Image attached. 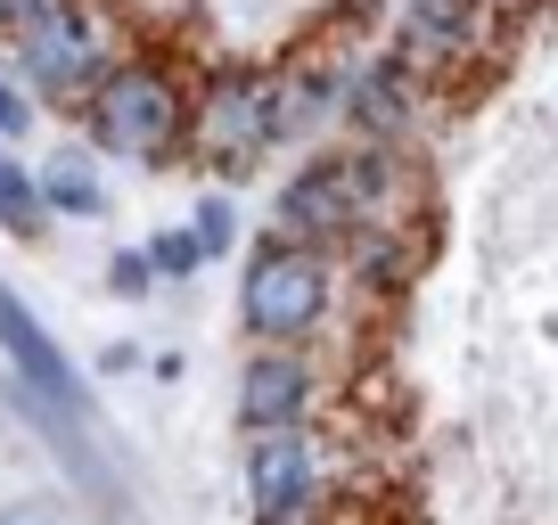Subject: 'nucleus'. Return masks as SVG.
<instances>
[{
	"mask_svg": "<svg viewBox=\"0 0 558 525\" xmlns=\"http://www.w3.org/2000/svg\"><path fill=\"white\" fill-rule=\"evenodd\" d=\"M116 58H123V25L107 0H50V9L9 25V74L25 83V99L83 107V90Z\"/></svg>",
	"mask_w": 558,
	"mask_h": 525,
	"instance_id": "nucleus-1",
	"label": "nucleus"
},
{
	"mask_svg": "<svg viewBox=\"0 0 558 525\" xmlns=\"http://www.w3.org/2000/svg\"><path fill=\"white\" fill-rule=\"evenodd\" d=\"M386 190H395V164L386 148H329L313 157L304 173H288V190L271 197V239H296V246H345L362 239L369 222L386 213Z\"/></svg>",
	"mask_w": 558,
	"mask_h": 525,
	"instance_id": "nucleus-2",
	"label": "nucleus"
},
{
	"mask_svg": "<svg viewBox=\"0 0 558 525\" xmlns=\"http://www.w3.org/2000/svg\"><path fill=\"white\" fill-rule=\"evenodd\" d=\"M181 123H190V90H181V74H165L157 58H116V66L83 90V132H90L99 157L157 164V157L181 148Z\"/></svg>",
	"mask_w": 558,
	"mask_h": 525,
	"instance_id": "nucleus-3",
	"label": "nucleus"
},
{
	"mask_svg": "<svg viewBox=\"0 0 558 525\" xmlns=\"http://www.w3.org/2000/svg\"><path fill=\"white\" fill-rule=\"evenodd\" d=\"M239 320L255 345H304L329 320V255L296 239H263L239 280Z\"/></svg>",
	"mask_w": 558,
	"mask_h": 525,
	"instance_id": "nucleus-4",
	"label": "nucleus"
},
{
	"mask_svg": "<svg viewBox=\"0 0 558 525\" xmlns=\"http://www.w3.org/2000/svg\"><path fill=\"white\" fill-rule=\"evenodd\" d=\"M181 148H197L214 173H246L263 148H279V74H214L181 123Z\"/></svg>",
	"mask_w": 558,
	"mask_h": 525,
	"instance_id": "nucleus-5",
	"label": "nucleus"
},
{
	"mask_svg": "<svg viewBox=\"0 0 558 525\" xmlns=\"http://www.w3.org/2000/svg\"><path fill=\"white\" fill-rule=\"evenodd\" d=\"M320 509V443L313 427L246 436V517L255 525H313Z\"/></svg>",
	"mask_w": 558,
	"mask_h": 525,
	"instance_id": "nucleus-6",
	"label": "nucleus"
},
{
	"mask_svg": "<svg viewBox=\"0 0 558 525\" xmlns=\"http://www.w3.org/2000/svg\"><path fill=\"white\" fill-rule=\"evenodd\" d=\"M0 353H9V369H17V394H34L41 411H58V419H74V427L90 419L83 369L58 353V337L34 320V304H25L17 288H0Z\"/></svg>",
	"mask_w": 558,
	"mask_h": 525,
	"instance_id": "nucleus-7",
	"label": "nucleus"
},
{
	"mask_svg": "<svg viewBox=\"0 0 558 525\" xmlns=\"http://www.w3.org/2000/svg\"><path fill=\"white\" fill-rule=\"evenodd\" d=\"M313 362L304 345H255L239 362V427L246 436H271V427H313Z\"/></svg>",
	"mask_w": 558,
	"mask_h": 525,
	"instance_id": "nucleus-8",
	"label": "nucleus"
},
{
	"mask_svg": "<svg viewBox=\"0 0 558 525\" xmlns=\"http://www.w3.org/2000/svg\"><path fill=\"white\" fill-rule=\"evenodd\" d=\"M476 17H485V0H402V25H395V66L402 74H444L476 50Z\"/></svg>",
	"mask_w": 558,
	"mask_h": 525,
	"instance_id": "nucleus-9",
	"label": "nucleus"
},
{
	"mask_svg": "<svg viewBox=\"0 0 558 525\" xmlns=\"http://www.w3.org/2000/svg\"><path fill=\"white\" fill-rule=\"evenodd\" d=\"M337 115H345V132H362L369 148H395L402 132H411V115H418V74H402L395 58H369V66L345 74Z\"/></svg>",
	"mask_w": 558,
	"mask_h": 525,
	"instance_id": "nucleus-10",
	"label": "nucleus"
},
{
	"mask_svg": "<svg viewBox=\"0 0 558 525\" xmlns=\"http://www.w3.org/2000/svg\"><path fill=\"white\" fill-rule=\"evenodd\" d=\"M41 213H74V222H99L107 213V173H99V148H50L34 173Z\"/></svg>",
	"mask_w": 558,
	"mask_h": 525,
	"instance_id": "nucleus-11",
	"label": "nucleus"
},
{
	"mask_svg": "<svg viewBox=\"0 0 558 525\" xmlns=\"http://www.w3.org/2000/svg\"><path fill=\"white\" fill-rule=\"evenodd\" d=\"M41 190H34V164H17L9 148H0V230L9 239H41Z\"/></svg>",
	"mask_w": 558,
	"mask_h": 525,
	"instance_id": "nucleus-12",
	"label": "nucleus"
},
{
	"mask_svg": "<svg viewBox=\"0 0 558 525\" xmlns=\"http://www.w3.org/2000/svg\"><path fill=\"white\" fill-rule=\"evenodd\" d=\"M140 255H148V280H190L197 262H206V246H197V230H157Z\"/></svg>",
	"mask_w": 558,
	"mask_h": 525,
	"instance_id": "nucleus-13",
	"label": "nucleus"
},
{
	"mask_svg": "<svg viewBox=\"0 0 558 525\" xmlns=\"http://www.w3.org/2000/svg\"><path fill=\"white\" fill-rule=\"evenodd\" d=\"M190 230H197V246H206V262H214V255H230V239H239V222H230V197H206Z\"/></svg>",
	"mask_w": 558,
	"mask_h": 525,
	"instance_id": "nucleus-14",
	"label": "nucleus"
},
{
	"mask_svg": "<svg viewBox=\"0 0 558 525\" xmlns=\"http://www.w3.org/2000/svg\"><path fill=\"white\" fill-rule=\"evenodd\" d=\"M34 132V99H25V83L17 74H0V148L9 141H25Z\"/></svg>",
	"mask_w": 558,
	"mask_h": 525,
	"instance_id": "nucleus-15",
	"label": "nucleus"
},
{
	"mask_svg": "<svg viewBox=\"0 0 558 525\" xmlns=\"http://www.w3.org/2000/svg\"><path fill=\"white\" fill-rule=\"evenodd\" d=\"M107 288H116V296H148V255H140V246H123V255H107Z\"/></svg>",
	"mask_w": 558,
	"mask_h": 525,
	"instance_id": "nucleus-16",
	"label": "nucleus"
},
{
	"mask_svg": "<svg viewBox=\"0 0 558 525\" xmlns=\"http://www.w3.org/2000/svg\"><path fill=\"white\" fill-rule=\"evenodd\" d=\"M0 525H74V517H66V501H41V492H34V501L0 509Z\"/></svg>",
	"mask_w": 558,
	"mask_h": 525,
	"instance_id": "nucleus-17",
	"label": "nucleus"
},
{
	"mask_svg": "<svg viewBox=\"0 0 558 525\" xmlns=\"http://www.w3.org/2000/svg\"><path fill=\"white\" fill-rule=\"evenodd\" d=\"M34 9H50V0H0V25H17V17H34Z\"/></svg>",
	"mask_w": 558,
	"mask_h": 525,
	"instance_id": "nucleus-18",
	"label": "nucleus"
},
{
	"mask_svg": "<svg viewBox=\"0 0 558 525\" xmlns=\"http://www.w3.org/2000/svg\"><path fill=\"white\" fill-rule=\"evenodd\" d=\"M345 9H353V17H369V9H378V0H345Z\"/></svg>",
	"mask_w": 558,
	"mask_h": 525,
	"instance_id": "nucleus-19",
	"label": "nucleus"
}]
</instances>
